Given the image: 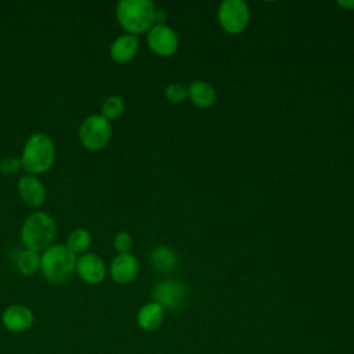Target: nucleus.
<instances>
[{"mask_svg":"<svg viewBox=\"0 0 354 354\" xmlns=\"http://www.w3.org/2000/svg\"><path fill=\"white\" fill-rule=\"evenodd\" d=\"M55 162V147L51 137L43 131L30 134L21 153L22 169L28 174H41L48 171Z\"/></svg>","mask_w":354,"mask_h":354,"instance_id":"obj_1","label":"nucleus"},{"mask_svg":"<svg viewBox=\"0 0 354 354\" xmlns=\"http://www.w3.org/2000/svg\"><path fill=\"white\" fill-rule=\"evenodd\" d=\"M156 8L149 0H120L116 6L119 25L133 36L148 32L155 24Z\"/></svg>","mask_w":354,"mask_h":354,"instance_id":"obj_2","label":"nucleus"},{"mask_svg":"<svg viewBox=\"0 0 354 354\" xmlns=\"http://www.w3.org/2000/svg\"><path fill=\"white\" fill-rule=\"evenodd\" d=\"M76 257L65 245L53 243L40 254V272L50 283H64L75 272Z\"/></svg>","mask_w":354,"mask_h":354,"instance_id":"obj_3","label":"nucleus"},{"mask_svg":"<svg viewBox=\"0 0 354 354\" xmlns=\"http://www.w3.org/2000/svg\"><path fill=\"white\" fill-rule=\"evenodd\" d=\"M57 235V224L46 212L30 213L21 227V241L24 246L33 252H40L53 245Z\"/></svg>","mask_w":354,"mask_h":354,"instance_id":"obj_4","label":"nucleus"},{"mask_svg":"<svg viewBox=\"0 0 354 354\" xmlns=\"http://www.w3.org/2000/svg\"><path fill=\"white\" fill-rule=\"evenodd\" d=\"M79 141L88 151H100L105 148L112 137L111 122L104 116L94 113L83 119L79 126Z\"/></svg>","mask_w":354,"mask_h":354,"instance_id":"obj_5","label":"nucleus"},{"mask_svg":"<svg viewBox=\"0 0 354 354\" xmlns=\"http://www.w3.org/2000/svg\"><path fill=\"white\" fill-rule=\"evenodd\" d=\"M217 19L227 33L238 35L249 25L250 11L243 0H224L218 6Z\"/></svg>","mask_w":354,"mask_h":354,"instance_id":"obj_6","label":"nucleus"},{"mask_svg":"<svg viewBox=\"0 0 354 354\" xmlns=\"http://www.w3.org/2000/svg\"><path fill=\"white\" fill-rule=\"evenodd\" d=\"M152 301H156L163 308L167 310H180L187 299L188 290L187 286L178 281H162L152 290Z\"/></svg>","mask_w":354,"mask_h":354,"instance_id":"obj_7","label":"nucleus"},{"mask_svg":"<svg viewBox=\"0 0 354 354\" xmlns=\"http://www.w3.org/2000/svg\"><path fill=\"white\" fill-rule=\"evenodd\" d=\"M148 47L160 57H170L177 51L178 37L166 24H155L147 33Z\"/></svg>","mask_w":354,"mask_h":354,"instance_id":"obj_8","label":"nucleus"},{"mask_svg":"<svg viewBox=\"0 0 354 354\" xmlns=\"http://www.w3.org/2000/svg\"><path fill=\"white\" fill-rule=\"evenodd\" d=\"M75 271L77 277L88 285L101 283L106 275V267L104 260L98 254L90 252H86L76 257Z\"/></svg>","mask_w":354,"mask_h":354,"instance_id":"obj_9","label":"nucleus"},{"mask_svg":"<svg viewBox=\"0 0 354 354\" xmlns=\"http://www.w3.org/2000/svg\"><path fill=\"white\" fill-rule=\"evenodd\" d=\"M35 322L33 311L25 304H10L1 313L3 326L14 333H21L32 328Z\"/></svg>","mask_w":354,"mask_h":354,"instance_id":"obj_10","label":"nucleus"},{"mask_svg":"<svg viewBox=\"0 0 354 354\" xmlns=\"http://www.w3.org/2000/svg\"><path fill=\"white\" fill-rule=\"evenodd\" d=\"M17 191L21 201L30 207H37L43 205L47 196L46 185L39 177L33 174L21 176L17 183Z\"/></svg>","mask_w":354,"mask_h":354,"instance_id":"obj_11","label":"nucleus"},{"mask_svg":"<svg viewBox=\"0 0 354 354\" xmlns=\"http://www.w3.org/2000/svg\"><path fill=\"white\" fill-rule=\"evenodd\" d=\"M109 274L119 285L130 283L138 274V261L131 253H119L111 261Z\"/></svg>","mask_w":354,"mask_h":354,"instance_id":"obj_12","label":"nucleus"},{"mask_svg":"<svg viewBox=\"0 0 354 354\" xmlns=\"http://www.w3.org/2000/svg\"><path fill=\"white\" fill-rule=\"evenodd\" d=\"M138 51V40L133 35H122L116 37L109 47V57L118 64H126L131 61Z\"/></svg>","mask_w":354,"mask_h":354,"instance_id":"obj_13","label":"nucleus"},{"mask_svg":"<svg viewBox=\"0 0 354 354\" xmlns=\"http://www.w3.org/2000/svg\"><path fill=\"white\" fill-rule=\"evenodd\" d=\"M165 318V308L156 301L144 304L137 313V325L145 332L156 330Z\"/></svg>","mask_w":354,"mask_h":354,"instance_id":"obj_14","label":"nucleus"},{"mask_svg":"<svg viewBox=\"0 0 354 354\" xmlns=\"http://www.w3.org/2000/svg\"><path fill=\"white\" fill-rule=\"evenodd\" d=\"M188 97L191 100L192 104H195L196 106L201 108H209L216 102V91L213 88L212 84L198 80V82H192L188 86Z\"/></svg>","mask_w":354,"mask_h":354,"instance_id":"obj_15","label":"nucleus"},{"mask_svg":"<svg viewBox=\"0 0 354 354\" xmlns=\"http://www.w3.org/2000/svg\"><path fill=\"white\" fill-rule=\"evenodd\" d=\"M149 259H151L153 268L158 271H162V272L173 270L177 264V254H176L174 249L165 246V245L156 246L151 252Z\"/></svg>","mask_w":354,"mask_h":354,"instance_id":"obj_16","label":"nucleus"},{"mask_svg":"<svg viewBox=\"0 0 354 354\" xmlns=\"http://www.w3.org/2000/svg\"><path fill=\"white\" fill-rule=\"evenodd\" d=\"M91 245V234L86 228H75L66 238V248L75 254L80 256L88 250Z\"/></svg>","mask_w":354,"mask_h":354,"instance_id":"obj_17","label":"nucleus"},{"mask_svg":"<svg viewBox=\"0 0 354 354\" xmlns=\"http://www.w3.org/2000/svg\"><path fill=\"white\" fill-rule=\"evenodd\" d=\"M15 266L22 275L25 277L35 275L36 272L40 271V254L37 252L25 249L18 253L15 259Z\"/></svg>","mask_w":354,"mask_h":354,"instance_id":"obj_18","label":"nucleus"},{"mask_svg":"<svg viewBox=\"0 0 354 354\" xmlns=\"http://www.w3.org/2000/svg\"><path fill=\"white\" fill-rule=\"evenodd\" d=\"M124 111V101L120 95H109L101 105V116L106 120H113L119 118Z\"/></svg>","mask_w":354,"mask_h":354,"instance_id":"obj_19","label":"nucleus"},{"mask_svg":"<svg viewBox=\"0 0 354 354\" xmlns=\"http://www.w3.org/2000/svg\"><path fill=\"white\" fill-rule=\"evenodd\" d=\"M165 95L166 98L173 102V104H177V102H181L187 95H188V90L184 84L181 83H171L166 87L165 90Z\"/></svg>","mask_w":354,"mask_h":354,"instance_id":"obj_20","label":"nucleus"},{"mask_svg":"<svg viewBox=\"0 0 354 354\" xmlns=\"http://www.w3.org/2000/svg\"><path fill=\"white\" fill-rule=\"evenodd\" d=\"M22 169L21 158L15 156H6L0 160V171L4 176H15Z\"/></svg>","mask_w":354,"mask_h":354,"instance_id":"obj_21","label":"nucleus"},{"mask_svg":"<svg viewBox=\"0 0 354 354\" xmlns=\"http://www.w3.org/2000/svg\"><path fill=\"white\" fill-rule=\"evenodd\" d=\"M113 248L118 253H130L133 248V238L129 232H118L113 238Z\"/></svg>","mask_w":354,"mask_h":354,"instance_id":"obj_22","label":"nucleus"},{"mask_svg":"<svg viewBox=\"0 0 354 354\" xmlns=\"http://www.w3.org/2000/svg\"><path fill=\"white\" fill-rule=\"evenodd\" d=\"M337 4L342 6V7H344V8L354 10V0H351V1H343V0H340V1H337Z\"/></svg>","mask_w":354,"mask_h":354,"instance_id":"obj_23","label":"nucleus"}]
</instances>
